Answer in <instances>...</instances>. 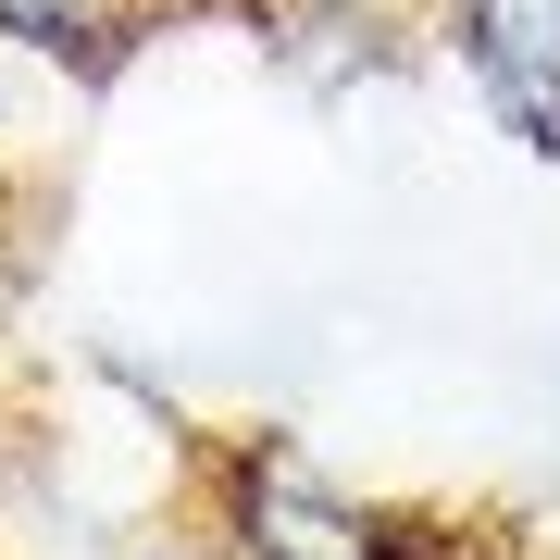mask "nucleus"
<instances>
[{
	"label": "nucleus",
	"instance_id": "nucleus-1",
	"mask_svg": "<svg viewBox=\"0 0 560 560\" xmlns=\"http://www.w3.org/2000/svg\"><path fill=\"white\" fill-rule=\"evenodd\" d=\"M224 548L237 560H448L411 511H374L349 486H324L300 448L237 436L224 448Z\"/></svg>",
	"mask_w": 560,
	"mask_h": 560
},
{
	"label": "nucleus",
	"instance_id": "nucleus-2",
	"mask_svg": "<svg viewBox=\"0 0 560 560\" xmlns=\"http://www.w3.org/2000/svg\"><path fill=\"white\" fill-rule=\"evenodd\" d=\"M448 50L474 75V101L499 113V138L560 162V0H460Z\"/></svg>",
	"mask_w": 560,
	"mask_h": 560
}]
</instances>
